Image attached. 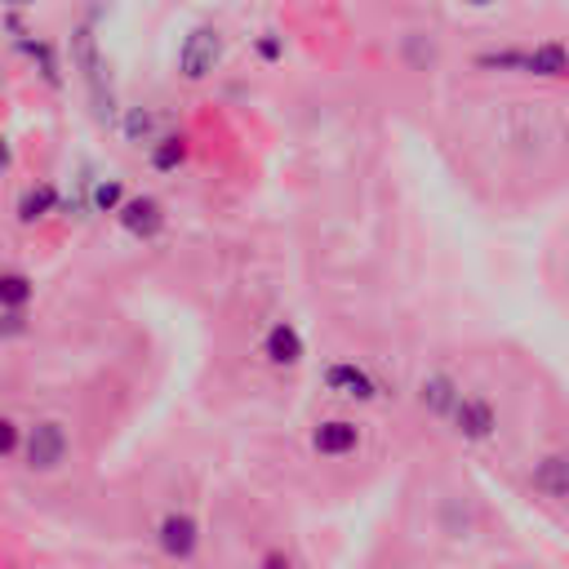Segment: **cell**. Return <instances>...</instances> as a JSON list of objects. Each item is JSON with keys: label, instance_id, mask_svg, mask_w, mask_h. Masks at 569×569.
Wrapping results in <instances>:
<instances>
[{"label": "cell", "instance_id": "9", "mask_svg": "<svg viewBox=\"0 0 569 569\" xmlns=\"http://www.w3.org/2000/svg\"><path fill=\"white\" fill-rule=\"evenodd\" d=\"M325 382H329V391H338L347 400H373L378 396V382L360 365H329L325 369Z\"/></svg>", "mask_w": 569, "mask_h": 569}, {"label": "cell", "instance_id": "22", "mask_svg": "<svg viewBox=\"0 0 569 569\" xmlns=\"http://www.w3.org/2000/svg\"><path fill=\"white\" fill-rule=\"evenodd\" d=\"M13 164V147H9V138L0 133V169H9Z\"/></svg>", "mask_w": 569, "mask_h": 569}, {"label": "cell", "instance_id": "13", "mask_svg": "<svg viewBox=\"0 0 569 569\" xmlns=\"http://www.w3.org/2000/svg\"><path fill=\"white\" fill-rule=\"evenodd\" d=\"M533 489H538V493H547V498H565V493H569L565 458H560V453H547V458L533 467Z\"/></svg>", "mask_w": 569, "mask_h": 569}, {"label": "cell", "instance_id": "7", "mask_svg": "<svg viewBox=\"0 0 569 569\" xmlns=\"http://www.w3.org/2000/svg\"><path fill=\"white\" fill-rule=\"evenodd\" d=\"M311 445H316V453H325V458H347V453H356V445H360V427L347 422V418H329V422H320V427L311 431Z\"/></svg>", "mask_w": 569, "mask_h": 569}, {"label": "cell", "instance_id": "5", "mask_svg": "<svg viewBox=\"0 0 569 569\" xmlns=\"http://www.w3.org/2000/svg\"><path fill=\"white\" fill-rule=\"evenodd\" d=\"M156 542H160L164 556H173V560H191L196 547H200V525H196V516H187V511H169V516L160 520V529H156Z\"/></svg>", "mask_w": 569, "mask_h": 569}, {"label": "cell", "instance_id": "6", "mask_svg": "<svg viewBox=\"0 0 569 569\" xmlns=\"http://www.w3.org/2000/svg\"><path fill=\"white\" fill-rule=\"evenodd\" d=\"M449 422L458 427V436L485 440V436H493V405H489L485 396H462V391H458V400H453V409H449Z\"/></svg>", "mask_w": 569, "mask_h": 569}, {"label": "cell", "instance_id": "19", "mask_svg": "<svg viewBox=\"0 0 569 569\" xmlns=\"http://www.w3.org/2000/svg\"><path fill=\"white\" fill-rule=\"evenodd\" d=\"M22 333H27L22 307H0V338H22Z\"/></svg>", "mask_w": 569, "mask_h": 569}, {"label": "cell", "instance_id": "24", "mask_svg": "<svg viewBox=\"0 0 569 569\" xmlns=\"http://www.w3.org/2000/svg\"><path fill=\"white\" fill-rule=\"evenodd\" d=\"M9 4H36V0H9Z\"/></svg>", "mask_w": 569, "mask_h": 569}, {"label": "cell", "instance_id": "4", "mask_svg": "<svg viewBox=\"0 0 569 569\" xmlns=\"http://www.w3.org/2000/svg\"><path fill=\"white\" fill-rule=\"evenodd\" d=\"M116 218H120V227H124L129 236L151 240V236L164 227V204H160L156 196H124V200L116 204Z\"/></svg>", "mask_w": 569, "mask_h": 569}, {"label": "cell", "instance_id": "18", "mask_svg": "<svg viewBox=\"0 0 569 569\" xmlns=\"http://www.w3.org/2000/svg\"><path fill=\"white\" fill-rule=\"evenodd\" d=\"M151 133H156V116L142 111V107H133V111L124 116V138H129V142H151Z\"/></svg>", "mask_w": 569, "mask_h": 569}, {"label": "cell", "instance_id": "21", "mask_svg": "<svg viewBox=\"0 0 569 569\" xmlns=\"http://www.w3.org/2000/svg\"><path fill=\"white\" fill-rule=\"evenodd\" d=\"M258 53H262V58H267V62H276V58H280V40H276V36H271V31H267V36H262V40H258Z\"/></svg>", "mask_w": 569, "mask_h": 569}, {"label": "cell", "instance_id": "10", "mask_svg": "<svg viewBox=\"0 0 569 569\" xmlns=\"http://www.w3.org/2000/svg\"><path fill=\"white\" fill-rule=\"evenodd\" d=\"M53 209H58V187H49V182H36V187H27V191L18 196V222H22V227L44 222Z\"/></svg>", "mask_w": 569, "mask_h": 569}, {"label": "cell", "instance_id": "15", "mask_svg": "<svg viewBox=\"0 0 569 569\" xmlns=\"http://www.w3.org/2000/svg\"><path fill=\"white\" fill-rule=\"evenodd\" d=\"M31 293H36L31 276H22V271H0V307H27Z\"/></svg>", "mask_w": 569, "mask_h": 569}, {"label": "cell", "instance_id": "23", "mask_svg": "<svg viewBox=\"0 0 569 569\" xmlns=\"http://www.w3.org/2000/svg\"><path fill=\"white\" fill-rule=\"evenodd\" d=\"M462 4H471V9H489V4H498V0H462Z\"/></svg>", "mask_w": 569, "mask_h": 569}, {"label": "cell", "instance_id": "16", "mask_svg": "<svg viewBox=\"0 0 569 569\" xmlns=\"http://www.w3.org/2000/svg\"><path fill=\"white\" fill-rule=\"evenodd\" d=\"M124 200V187H120V178H102V182H93L89 187V209H98V213H116V204Z\"/></svg>", "mask_w": 569, "mask_h": 569}, {"label": "cell", "instance_id": "2", "mask_svg": "<svg viewBox=\"0 0 569 569\" xmlns=\"http://www.w3.org/2000/svg\"><path fill=\"white\" fill-rule=\"evenodd\" d=\"M67 427L58 422V418H44V422H36L27 436H22V458H27V467L31 471H53L62 458H67Z\"/></svg>", "mask_w": 569, "mask_h": 569}, {"label": "cell", "instance_id": "20", "mask_svg": "<svg viewBox=\"0 0 569 569\" xmlns=\"http://www.w3.org/2000/svg\"><path fill=\"white\" fill-rule=\"evenodd\" d=\"M18 445H22V427H18L13 418H4V413H0V458L18 453Z\"/></svg>", "mask_w": 569, "mask_h": 569}, {"label": "cell", "instance_id": "11", "mask_svg": "<svg viewBox=\"0 0 569 569\" xmlns=\"http://www.w3.org/2000/svg\"><path fill=\"white\" fill-rule=\"evenodd\" d=\"M453 400H458V387H453V378H445V373H431V378H422V387H418V405H422L427 413H436V418H449Z\"/></svg>", "mask_w": 569, "mask_h": 569}, {"label": "cell", "instance_id": "3", "mask_svg": "<svg viewBox=\"0 0 569 569\" xmlns=\"http://www.w3.org/2000/svg\"><path fill=\"white\" fill-rule=\"evenodd\" d=\"M71 62L80 67V76H84V80H89V89H93L98 120H111V89L102 84V58H98V40H93V31H89V27H76Z\"/></svg>", "mask_w": 569, "mask_h": 569}, {"label": "cell", "instance_id": "17", "mask_svg": "<svg viewBox=\"0 0 569 569\" xmlns=\"http://www.w3.org/2000/svg\"><path fill=\"white\" fill-rule=\"evenodd\" d=\"M18 44L31 53V58H40V76L49 80V84H62V71H58V58H53V49L44 44V40H27V36H18Z\"/></svg>", "mask_w": 569, "mask_h": 569}, {"label": "cell", "instance_id": "1", "mask_svg": "<svg viewBox=\"0 0 569 569\" xmlns=\"http://www.w3.org/2000/svg\"><path fill=\"white\" fill-rule=\"evenodd\" d=\"M222 62V31L218 27H191L178 44V71L182 80H204Z\"/></svg>", "mask_w": 569, "mask_h": 569}, {"label": "cell", "instance_id": "14", "mask_svg": "<svg viewBox=\"0 0 569 569\" xmlns=\"http://www.w3.org/2000/svg\"><path fill=\"white\" fill-rule=\"evenodd\" d=\"M182 160H187V138H182V133H164V138H156V147H151V169L169 173V169H178Z\"/></svg>", "mask_w": 569, "mask_h": 569}, {"label": "cell", "instance_id": "8", "mask_svg": "<svg viewBox=\"0 0 569 569\" xmlns=\"http://www.w3.org/2000/svg\"><path fill=\"white\" fill-rule=\"evenodd\" d=\"M262 356H267L271 365H280V369H293V365L307 356V347H302V333H298L289 320L271 325V329H267V338H262Z\"/></svg>", "mask_w": 569, "mask_h": 569}, {"label": "cell", "instance_id": "12", "mask_svg": "<svg viewBox=\"0 0 569 569\" xmlns=\"http://www.w3.org/2000/svg\"><path fill=\"white\" fill-rule=\"evenodd\" d=\"M520 71H529V76H547V80H560L565 76V49L551 40V44H538V49H529V53H520V62H516Z\"/></svg>", "mask_w": 569, "mask_h": 569}]
</instances>
